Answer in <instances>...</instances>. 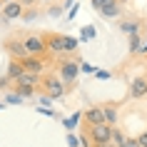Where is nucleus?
I'll use <instances>...</instances> for the list:
<instances>
[{
    "label": "nucleus",
    "mask_w": 147,
    "mask_h": 147,
    "mask_svg": "<svg viewBox=\"0 0 147 147\" xmlns=\"http://www.w3.org/2000/svg\"><path fill=\"white\" fill-rule=\"evenodd\" d=\"M100 15H105V18H115V15H120V5H117V0H110L107 5L100 10Z\"/></svg>",
    "instance_id": "ddd939ff"
},
{
    "label": "nucleus",
    "mask_w": 147,
    "mask_h": 147,
    "mask_svg": "<svg viewBox=\"0 0 147 147\" xmlns=\"http://www.w3.org/2000/svg\"><path fill=\"white\" fill-rule=\"evenodd\" d=\"M20 62H23L25 72H35V75H42V72H45V65H47V62L42 60V57H38V55H28V57L20 60Z\"/></svg>",
    "instance_id": "39448f33"
},
{
    "label": "nucleus",
    "mask_w": 147,
    "mask_h": 147,
    "mask_svg": "<svg viewBox=\"0 0 147 147\" xmlns=\"http://www.w3.org/2000/svg\"><path fill=\"white\" fill-rule=\"evenodd\" d=\"M110 142L120 147V145H125V142H127V137H125V135H122L120 130H117V127H112V137H110Z\"/></svg>",
    "instance_id": "dca6fc26"
},
{
    "label": "nucleus",
    "mask_w": 147,
    "mask_h": 147,
    "mask_svg": "<svg viewBox=\"0 0 147 147\" xmlns=\"http://www.w3.org/2000/svg\"><path fill=\"white\" fill-rule=\"evenodd\" d=\"M85 120L90 125H105V112H102V105H92V107L85 110Z\"/></svg>",
    "instance_id": "6e6552de"
},
{
    "label": "nucleus",
    "mask_w": 147,
    "mask_h": 147,
    "mask_svg": "<svg viewBox=\"0 0 147 147\" xmlns=\"http://www.w3.org/2000/svg\"><path fill=\"white\" fill-rule=\"evenodd\" d=\"M40 3H53V0H40Z\"/></svg>",
    "instance_id": "473e14b6"
},
{
    "label": "nucleus",
    "mask_w": 147,
    "mask_h": 147,
    "mask_svg": "<svg viewBox=\"0 0 147 147\" xmlns=\"http://www.w3.org/2000/svg\"><path fill=\"white\" fill-rule=\"evenodd\" d=\"M40 82H42V75H35V72H23L15 80V85H28V87H38Z\"/></svg>",
    "instance_id": "9d476101"
},
{
    "label": "nucleus",
    "mask_w": 147,
    "mask_h": 147,
    "mask_svg": "<svg viewBox=\"0 0 147 147\" xmlns=\"http://www.w3.org/2000/svg\"><path fill=\"white\" fill-rule=\"evenodd\" d=\"M45 38V45L50 53H65L62 50V42H60V35H42Z\"/></svg>",
    "instance_id": "9b49d317"
},
{
    "label": "nucleus",
    "mask_w": 147,
    "mask_h": 147,
    "mask_svg": "<svg viewBox=\"0 0 147 147\" xmlns=\"http://www.w3.org/2000/svg\"><path fill=\"white\" fill-rule=\"evenodd\" d=\"M3 3H15V0H3Z\"/></svg>",
    "instance_id": "2f4dec72"
},
{
    "label": "nucleus",
    "mask_w": 147,
    "mask_h": 147,
    "mask_svg": "<svg viewBox=\"0 0 147 147\" xmlns=\"http://www.w3.org/2000/svg\"><path fill=\"white\" fill-rule=\"evenodd\" d=\"M40 87H42V92L47 97H62V95L67 92V85L62 82L60 75H45L42 82H40Z\"/></svg>",
    "instance_id": "f257e3e1"
},
{
    "label": "nucleus",
    "mask_w": 147,
    "mask_h": 147,
    "mask_svg": "<svg viewBox=\"0 0 147 147\" xmlns=\"http://www.w3.org/2000/svg\"><path fill=\"white\" fill-rule=\"evenodd\" d=\"M82 38H95V28H85L82 30Z\"/></svg>",
    "instance_id": "393cba45"
},
{
    "label": "nucleus",
    "mask_w": 147,
    "mask_h": 147,
    "mask_svg": "<svg viewBox=\"0 0 147 147\" xmlns=\"http://www.w3.org/2000/svg\"><path fill=\"white\" fill-rule=\"evenodd\" d=\"M102 112H105V125L117 127V110L112 105H102Z\"/></svg>",
    "instance_id": "f8f14e48"
},
{
    "label": "nucleus",
    "mask_w": 147,
    "mask_h": 147,
    "mask_svg": "<svg viewBox=\"0 0 147 147\" xmlns=\"http://www.w3.org/2000/svg\"><path fill=\"white\" fill-rule=\"evenodd\" d=\"M15 87H18L15 92L20 95V97H30V95L35 92V87H28V85H15Z\"/></svg>",
    "instance_id": "a211bd4d"
},
{
    "label": "nucleus",
    "mask_w": 147,
    "mask_h": 147,
    "mask_svg": "<svg viewBox=\"0 0 147 147\" xmlns=\"http://www.w3.org/2000/svg\"><path fill=\"white\" fill-rule=\"evenodd\" d=\"M23 13H25V5L20 0H15V3H5V8H3L0 15L5 18V20H13V18H20Z\"/></svg>",
    "instance_id": "1a4fd4ad"
},
{
    "label": "nucleus",
    "mask_w": 147,
    "mask_h": 147,
    "mask_svg": "<svg viewBox=\"0 0 147 147\" xmlns=\"http://www.w3.org/2000/svg\"><path fill=\"white\" fill-rule=\"evenodd\" d=\"M107 3H110V0H92V8L97 10V13H100V10L105 8V5H107Z\"/></svg>",
    "instance_id": "412c9836"
},
{
    "label": "nucleus",
    "mask_w": 147,
    "mask_h": 147,
    "mask_svg": "<svg viewBox=\"0 0 147 147\" xmlns=\"http://www.w3.org/2000/svg\"><path fill=\"white\" fill-rule=\"evenodd\" d=\"M137 142H140V147H147V132H142V135H140Z\"/></svg>",
    "instance_id": "a878e982"
},
{
    "label": "nucleus",
    "mask_w": 147,
    "mask_h": 147,
    "mask_svg": "<svg viewBox=\"0 0 147 147\" xmlns=\"http://www.w3.org/2000/svg\"><path fill=\"white\" fill-rule=\"evenodd\" d=\"M5 100H8V102H13V105H15V102H20V100H23V97H20V95H18V92H8V97H5Z\"/></svg>",
    "instance_id": "4be33fe9"
},
{
    "label": "nucleus",
    "mask_w": 147,
    "mask_h": 147,
    "mask_svg": "<svg viewBox=\"0 0 147 147\" xmlns=\"http://www.w3.org/2000/svg\"><path fill=\"white\" fill-rule=\"evenodd\" d=\"M130 97H132V100L147 97V78H135L130 82Z\"/></svg>",
    "instance_id": "0eeeda50"
},
{
    "label": "nucleus",
    "mask_w": 147,
    "mask_h": 147,
    "mask_svg": "<svg viewBox=\"0 0 147 147\" xmlns=\"http://www.w3.org/2000/svg\"><path fill=\"white\" fill-rule=\"evenodd\" d=\"M95 147H117V145H112V142H105V145H95Z\"/></svg>",
    "instance_id": "c85d7f7f"
},
{
    "label": "nucleus",
    "mask_w": 147,
    "mask_h": 147,
    "mask_svg": "<svg viewBox=\"0 0 147 147\" xmlns=\"http://www.w3.org/2000/svg\"><path fill=\"white\" fill-rule=\"evenodd\" d=\"M78 72H80L78 62H72V60H60V78H62V82H65V85H72V82H75V78H78Z\"/></svg>",
    "instance_id": "7ed1b4c3"
},
{
    "label": "nucleus",
    "mask_w": 147,
    "mask_h": 147,
    "mask_svg": "<svg viewBox=\"0 0 147 147\" xmlns=\"http://www.w3.org/2000/svg\"><path fill=\"white\" fill-rule=\"evenodd\" d=\"M130 53H142V40H140V35H132L130 38Z\"/></svg>",
    "instance_id": "f3484780"
},
{
    "label": "nucleus",
    "mask_w": 147,
    "mask_h": 147,
    "mask_svg": "<svg viewBox=\"0 0 147 147\" xmlns=\"http://www.w3.org/2000/svg\"><path fill=\"white\" fill-rule=\"evenodd\" d=\"M67 145H70V147H78V145H80V140L75 137V135H67Z\"/></svg>",
    "instance_id": "5701e85b"
},
{
    "label": "nucleus",
    "mask_w": 147,
    "mask_h": 147,
    "mask_svg": "<svg viewBox=\"0 0 147 147\" xmlns=\"http://www.w3.org/2000/svg\"><path fill=\"white\" fill-rule=\"evenodd\" d=\"M35 15H38L35 10H28V13H23V18H25V20H30V18H35Z\"/></svg>",
    "instance_id": "bb28decb"
},
{
    "label": "nucleus",
    "mask_w": 147,
    "mask_h": 147,
    "mask_svg": "<svg viewBox=\"0 0 147 147\" xmlns=\"http://www.w3.org/2000/svg\"><path fill=\"white\" fill-rule=\"evenodd\" d=\"M60 42H62V50L65 53H75L78 50V40L70 38V35H60Z\"/></svg>",
    "instance_id": "4468645a"
},
{
    "label": "nucleus",
    "mask_w": 147,
    "mask_h": 147,
    "mask_svg": "<svg viewBox=\"0 0 147 147\" xmlns=\"http://www.w3.org/2000/svg\"><path fill=\"white\" fill-rule=\"evenodd\" d=\"M23 72H25V70H23V62H20V60H13V62L8 65V75H10L13 80H18Z\"/></svg>",
    "instance_id": "2eb2a0df"
},
{
    "label": "nucleus",
    "mask_w": 147,
    "mask_h": 147,
    "mask_svg": "<svg viewBox=\"0 0 147 147\" xmlns=\"http://www.w3.org/2000/svg\"><path fill=\"white\" fill-rule=\"evenodd\" d=\"M20 3H23L25 8H32V5H35V3H38V0H20Z\"/></svg>",
    "instance_id": "cd10ccee"
},
{
    "label": "nucleus",
    "mask_w": 147,
    "mask_h": 147,
    "mask_svg": "<svg viewBox=\"0 0 147 147\" xmlns=\"http://www.w3.org/2000/svg\"><path fill=\"white\" fill-rule=\"evenodd\" d=\"M142 53H145V55H147V42H145V45H142Z\"/></svg>",
    "instance_id": "c756f323"
},
{
    "label": "nucleus",
    "mask_w": 147,
    "mask_h": 147,
    "mask_svg": "<svg viewBox=\"0 0 147 147\" xmlns=\"http://www.w3.org/2000/svg\"><path fill=\"white\" fill-rule=\"evenodd\" d=\"M5 50H8L10 55H13V60H25V57H28V47H25V42L23 40H8V42H5Z\"/></svg>",
    "instance_id": "423d86ee"
},
{
    "label": "nucleus",
    "mask_w": 147,
    "mask_h": 147,
    "mask_svg": "<svg viewBox=\"0 0 147 147\" xmlns=\"http://www.w3.org/2000/svg\"><path fill=\"white\" fill-rule=\"evenodd\" d=\"M90 137H92L95 145H105L112 137V127L110 125H95V127H90Z\"/></svg>",
    "instance_id": "20e7f679"
},
{
    "label": "nucleus",
    "mask_w": 147,
    "mask_h": 147,
    "mask_svg": "<svg viewBox=\"0 0 147 147\" xmlns=\"http://www.w3.org/2000/svg\"><path fill=\"white\" fill-rule=\"evenodd\" d=\"M122 30H125V32H130V35H137L140 25H137V23H132V20H130V23H122Z\"/></svg>",
    "instance_id": "6ab92c4d"
},
{
    "label": "nucleus",
    "mask_w": 147,
    "mask_h": 147,
    "mask_svg": "<svg viewBox=\"0 0 147 147\" xmlns=\"http://www.w3.org/2000/svg\"><path fill=\"white\" fill-rule=\"evenodd\" d=\"M3 8H5V3H3V0H0V13H3Z\"/></svg>",
    "instance_id": "7c9ffc66"
},
{
    "label": "nucleus",
    "mask_w": 147,
    "mask_h": 147,
    "mask_svg": "<svg viewBox=\"0 0 147 147\" xmlns=\"http://www.w3.org/2000/svg\"><path fill=\"white\" fill-rule=\"evenodd\" d=\"M120 147H140V142H137V137H135V140L127 137V142H125V145H120Z\"/></svg>",
    "instance_id": "b1692460"
},
{
    "label": "nucleus",
    "mask_w": 147,
    "mask_h": 147,
    "mask_svg": "<svg viewBox=\"0 0 147 147\" xmlns=\"http://www.w3.org/2000/svg\"><path fill=\"white\" fill-rule=\"evenodd\" d=\"M78 120H80V112H75L72 117H67V120H65V127H70V130H72V127L78 125Z\"/></svg>",
    "instance_id": "aec40b11"
},
{
    "label": "nucleus",
    "mask_w": 147,
    "mask_h": 147,
    "mask_svg": "<svg viewBox=\"0 0 147 147\" xmlns=\"http://www.w3.org/2000/svg\"><path fill=\"white\" fill-rule=\"evenodd\" d=\"M23 42H25V47H28V53H30V55H38V57H42V53L47 50L45 38H42V35H35V32L25 35V38H23Z\"/></svg>",
    "instance_id": "f03ea898"
}]
</instances>
